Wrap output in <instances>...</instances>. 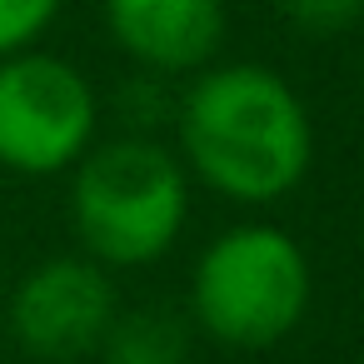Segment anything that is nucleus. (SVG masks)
Listing matches in <instances>:
<instances>
[{"instance_id":"1","label":"nucleus","mask_w":364,"mask_h":364,"mask_svg":"<svg viewBox=\"0 0 364 364\" xmlns=\"http://www.w3.org/2000/svg\"><path fill=\"white\" fill-rule=\"evenodd\" d=\"M180 165L230 205H274L314 165V125L299 90L255 60L205 65L175 105Z\"/></svg>"},{"instance_id":"2","label":"nucleus","mask_w":364,"mask_h":364,"mask_svg":"<svg viewBox=\"0 0 364 364\" xmlns=\"http://www.w3.org/2000/svg\"><path fill=\"white\" fill-rule=\"evenodd\" d=\"M190 220V175L150 135L90 145L70 180V225L100 269L155 264Z\"/></svg>"},{"instance_id":"3","label":"nucleus","mask_w":364,"mask_h":364,"mask_svg":"<svg viewBox=\"0 0 364 364\" xmlns=\"http://www.w3.org/2000/svg\"><path fill=\"white\" fill-rule=\"evenodd\" d=\"M314 294L309 255L279 225L250 220L215 235L190 269L195 324L230 349H269L299 329Z\"/></svg>"},{"instance_id":"4","label":"nucleus","mask_w":364,"mask_h":364,"mask_svg":"<svg viewBox=\"0 0 364 364\" xmlns=\"http://www.w3.org/2000/svg\"><path fill=\"white\" fill-rule=\"evenodd\" d=\"M100 130V100L80 65L50 50L0 60V170L60 175L75 170Z\"/></svg>"},{"instance_id":"5","label":"nucleus","mask_w":364,"mask_h":364,"mask_svg":"<svg viewBox=\"0 0 364 364\" xmlns=\"http://www.w3.org/2000/svg\"><path fill=\"white\" fill-rule=\"evenodd\" d=\"M115 314V284L85 255H55L36 264L11 294V334L31 359L46 364H75L95 354Z\"/></svg>"},{"instance_id":"6","label":"nucleus","mask_w":364,"mask_h":364,"mask_svg":"<svg viewBox=\"0 0 364 364\" xmlns=\"http://www.w3.org/2000/svg\"><path fill=\"white\" fill-rule=\"evenodd\" d=\"M105 31L145 75H200L225 46V0H105Z\"/></svg>"},{"instance_id":"7","label":"nucleus","mask_w":364,"mask_h":364,"mask_svg":"<svg viewBox=\"0 0 364 364\" xmlns=\"http://www.w3.org/2000/svg\"><path fill=\"white\" fill-rule=\"evenodd\" d=\"M95 354L105 364H185L190 359V329H185V319H175L160 304L125 309V314H115V324L105 329Z\"/></svg>"},{"instance_id":"8","label":"nucleus","mask_w":364,"mask_h":364,"mask_svg":"<svg viewBox=\"0 0 364 364\" xmlns=\"http://www.w3.org/2000/svg\"><path fill=\"white\" fill-rule=\"evenodd\" d=\"M279 16L309 41H334L364 21V0H279Z\"/></svg>"},{"instance_id":"9","label":"nucleus","mask_w":364,"mask_h":364,"mask_svg":"<svg viewBox=\"0 0 364 364\" xmlns=\"http://www.w3.org/2000/svg\"><path fill=\"white\" fill-rule=\"evenodd\" d=\"M65 0H0V60L36 50V41L55 26Z\"/></svg>"}]
</instances>
